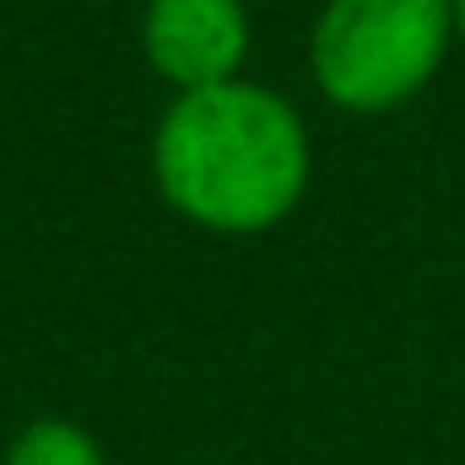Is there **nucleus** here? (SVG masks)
<instances>
[{
	"label": "nucleus",
	"mask_w": 465,
	"mask_h": 465,
	"mask_svg": "<svg viewBox=\"0 0 465 465\" xmlns=\"http://www.w3.org/2000/svg\"><path fill=\"white\" fill-rule=\"evenodd\" d=\"M163 201L212 232H265L309 190V130L254 82L179 93L152 135Z\"/></svg>",
	"instance_id": "f257e3e1"
},
{
	"label": "nucleus",
	"mask_w": 465,
	"mask_h": 465,
	"mask_svg": "<svg viewBox=\"0 0 465 465\" xmlns=\"http://www.w3.org/2000/svg\"><path fill=\"white\" fill-rule=\"evenodd\" d=\"M450 38V0H325L309 60L336 109L384 114L433 82Z\"/></svg>",
	"instance_id": "f03ea898"
},
{
	"label": "nucleus",
	"mask_w": 465,
	"mask_h": 465,
	"mask_svg": "<svg viewBox=\"0 0 465 465\" xmlns=\"http://www.w3.org/2000/svg\"><path fill=\"white\" fill-rule=\"evenodd\" d=\"M141 49L179 93L238 82L249 54V11L243 0H146Z\"/></svg>",
	"instance_id": "7ed1b4c3"
},
{
	"label": "nucleus",
	"mask_w": 465,
	"mask_h": 465,
	"mask_svg": "<svg viewBox=\"0 0 465 465\" xmlns=\"http://www.w3.org/2000/svg\"><path fill=\"white\" fill-rule=\"evenodd\" d=\"M5 465H104V450H98V439L82 422L38 417V422H27L11 439Z\"/></svg>",
	"instance_id": "20e7f679"
},
{
	"label": "nucleus",
	"mask_w": 465,
	"mask_h": 465,
	"mask_svg": "<svg viewBox=\"0 0 465 465\" xmlns=\"http://www.w3.org/2000/svg\"><path fill=\"white\" fill-rule=\"evenodd\" d=\"M450 22H455V38L465 44V0H450Z\"/></svg>",
	"instance_id": "39448f33"
}]
</instances>
